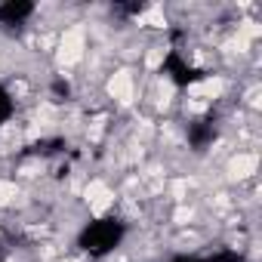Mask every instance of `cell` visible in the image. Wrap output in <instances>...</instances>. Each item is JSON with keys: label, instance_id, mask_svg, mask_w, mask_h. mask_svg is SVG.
Returning <instances> with one entry per match:
<instances>
[{"label": "cell", "instance_id": "6da1fadb", "mask_svg": "<svg viewBox=\"0 0 262 262\" xmlns=\"http://www.w3.org/2000/svg\"><path fill=\"white\" fill-rule=\"evenodd\" d=\"M83 59H86V31L80 25H71L56 40V65L68 71V68L80 65Z\"/></svg>", "mask_w": 262, "mask_h": 262}, {"label": "cell", "instance_id": "7a4b0ae2", "mask_svg": "<svg viewBox=\"0 0 262 262\" xmlns=\"http://www.w3.org/2000/svg\"><path fill=\"white\" fill-rule=\"evenodd\" d=\"M136 90H139V80H136V71L133 68H117L105 80V96L111 102L123 105V108L136 102Z\"/></svg>", "mask_w": 262, "mask_h": 262}, {"label": "cell", "instance_id": "3957f363", "mask_svg": "<svg viewBox=\"0 0 262 262\" xmlns=\"http://www.w3.org/2000/svg\"><path fill=\"white\" fill-rule=\"evenodd\" d=\"M256 170H259V155L253 148H234L228 151V161H225V179L228 182H253L256 179Z\"/></svg>", "mask_w": 262, "mask_h": 262}]
</instances>
